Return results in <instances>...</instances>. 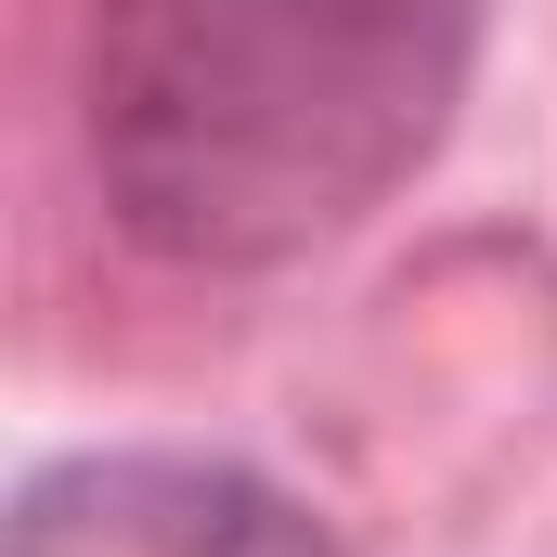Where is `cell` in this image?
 Wrapping results in <instances>:
<instances>
[{
    "label": "cell",
    "mask_w": 557,
    "mask_h": 557,
    "mask_svg": "<svg viewBox=\"0 0 557 557\" xmlns=\"http://www.w3.org/2000/svg\"><path fill=\"white\" fill-rule=\"evenodd\" d=\"M493 0H78V169L156 273L350 247L467 117Z\"/></svg>",
    "instance_id": "obj_1"
},
{
    "label": "cell",
    "mask_w": 557,
    "mask_h": 557,
    "mask_svg": "<svg viewBox=\"0 0 557 557\" xmlns=\"http://www.w3.org/2000/svg\"><path fill=\"white\" fill-rule=\"evenodd\" d=\"M0 557H350V532L221 441H91L26 467Z\"/></svg>",
    "instance_id": "obj_2"
}]
</instances>
